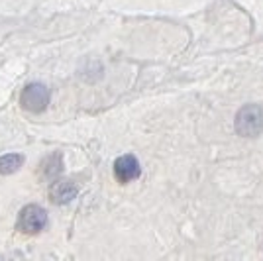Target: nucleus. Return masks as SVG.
<instances>
[{"instance_id": "obj_1", "label": "nucleus", "mask_w": 263, "mask_h": 261, "mask_svg": "<svg viewBox=\"0 0 263 261\" xmlns=\"http://www.w3.org/2000/svg\"><path fill=\"white\" fill-rule=\"evenodd\" d=\"M236 132L240 136L255 138L263 132V110L257 104H246L236 114Z\"/></svg>"}, {"instance_id": "obj_2", "label": "nucleus", "mask_w": 263, "mask_h": 261, "mask_svg": "<svg viewBox=\"0 0 263 261\" xmlns=\"http://www.w3.org/2000/svg\"><path fill=\"white\" fill-rule=\"evenodd\" d=\"M20 104H22V108L33 112V114L44 112L49 104V88L42 83H30L20 95Z\"/></svg>"}, {"instance_id": "obj_3", "label": "nucleus", "mask_w": 263, "mask_h": 261, "mask_svg": "<svg viewBox=\"0 0 263 261\" xmlns=\"http://www.w3.org/2000/svg\"><path fill=\"white\" fill-rule=\"evenodd\" d=\"M47 226V212L37 204H28L18 216V230L26 234H37Z\"/></svg>"}, {"instance_id": "obj_4", "label": "nucleus", "mask_w": 263, "mask_h": 261, "mask_svg": "<svg viewBox=\"0 0 263 261\" xmlns=\"http://www.w3.org/2000/svg\"><path fill=\"white\" fill-rule=\"evenodd\" d=\"M140 173H142V167L134 155H122L114 161V175L120 183H130L134 179H138Z\"/></svg>"}, {"instance_id": "obj_5", "label": "nucleus", "mask_w": 263, "mask_h": 261, "mask_svg": "<svg viewBox=\"0 0 263 261\" xmlns=\"http://www.w3.org/2000/svg\"><path fill=\"white\" fill-rule=\"evenodd\" d=\"M77 195V185L71 183V181H59V183H53L51 189H49V196H51V200H53L55 204H67Z\"/></svg>"}, {"instance_id": "obj_6", "label": "nucleus", "mask_w": 263, "mask_h": 261, "mask_svg": "<svg viewBox=\"0 0 263 261\" xmlns=\"http://www.w3.org/2000/svg\"><path fill=\"white\" fill-rule=\"evenodd\" d=\"M24 163V157L20 153H8L0 157V175H12L16 173Z\"/></svg>"}, {"instance_id": "obj_7", "label": "nucleus", "mask_w": 263, "mask_h": 261, "mask_svg": "<svg viewBox=\"0 0 263 261\" xmlns=\"http://www.w3.org/2000/svg\"><path fill=\"white\" fill-rule=\"evenodd\" d=\"M59 173H61V155L57 157V161H55V155H51L47 159V163H45V177L49 181H55L59 177Z\"/></svg>"}]
</instances>
